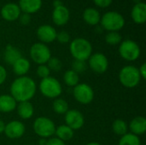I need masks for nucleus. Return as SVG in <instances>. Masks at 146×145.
Returning <instances> with one entry per match:
<instances>
[{
	"mask_svg": "<svg viewBox=\"0 0 146 145\" xmlns=\"http://www.w3.org/2000/svg\"><path fill=\"white\" fill-rule=\"evenodd\" d=\"M131 17L136 24H144L146 21V4L139 2L134 4L131 10Z\"/></svg>",
	"mask_w": 146,
	"mask_h": 145,
	"instance_id": "dca6fc26",
	"label": "nucleus"
},
{
	"mask_svg": "<svg viewBox=\"0 0 146 145\" xmlns=\"http://www.w3.org/2000/svg\"><path fill=\"white\" fill-rule=\"evenodd\" d=\"M5 128V123L3 120H0V134L3 133Z\"/></svg>",
	"mask_w": 146,
	"mask_h": 145,
	"instance_id": "58836bf2",
	"label": "nucleus"
},
{
	"mask_svg": "<svg viewBox=\"0 0 146 145\" xmlns=\"http://www.w3.org/2000/svg\"><path fill=\"white\" fill-rule=\"evenodd\" d=\"M26 132L25 125L20 121H11L5 124L3 133L9 139L21 138Z\"/></svg>",
	"mask_w": 146,
	"mask_h": 145,
	"instance_id": "f8f14e48",
	"label": "nucleus"
},
{
	"mask_svg": "<svg viewBox=\"0 0 146 145\" xmlns=\"http://www.w3.org/2000/svg\"><path fill=\"white\" fill-rule=\"evenodd\" d=\"M119 54L122 59L127 62H134L138 60L141 54L139 45L133 40H122L119 44Z\"/></svg>",
	"mask_w": 146,
	"mask_h": 145,
	"instance_id": "0eeeda50",
	"label": "nucleus"
},
{
	"mask_svg": "<svg viewBox=\"0 0 146 145\" xmlns=\"http://www.w3.org/2000/svg\"><path fill=\"white\" fill-rule=\"evenodd\" d=\"M118 145H141V141L139 137L127 132L121 137Z\"/></svg>",
	"mask_w": 146,
	"mask_h": 145,
	"instance_id": "cd10ccee",
	"label": "nucleus"
},
{
	"mask_svg": "<svg viewBox=\"0 0 146 145\" xmlns=\"http://www.w3.org/2000/svg\"><path fill=\"white\" fill-rule=\"evenodd\" d=\"M38 89L40 93L49 99H56L62 93V86L60 81L50 76L41 79Z\"/></svg>",
	"mask_w": 146,
	"mask_h": 145,
	"instance_id": "20e7f679",
	"label": "nucleus"
},
{
	"mask_svg": "<svg viewBox=\"0 0 146 145\" xmlns=\"http://www.w3.org/2000/svg\"><path fill=\"white\" fill-rule=\"evenodd\" d=\"M21 13V11L18 4H16L15 3H5L0 10L2 18L7 21H15L18 20Z\"/></svg>",
	"mask_w": 146,
	"mask_h": 145,
	"instance_id": "4468645a",
	"label": "nucleus"
},
{
	"mask_svg": "<svg viewBox=\"0 0 146 145\" xmlns=\"http://www.w3.org/2000/svg\"><path fill=\"white\" fill-rule=\"evenodd\" d=\"M73 95L76 102L82 105L90 104L94 99V91L92 87L86 83H79L74 87Z\"/></svg>",
	"mask_w": 146,
	"mask_h": 145,
	"instance_id": "1a4fd4ad",
	"label": "nucleus"
},
{
	"mask_svg": "<svg viewBox=\"0 0 146 145\" xmlns=\"http://www.w3.org/2000/svg\"><path fill=\"white\" fill-rule=\"evenodd\" d=\"M87 61V66L92 72L98 74L104 73L109 68V60L107 56L103 53L97 52L92 54Z\"/></svg>",
	"mask_w": 146,
	"mask_h": 145,
	"instance_id": "9d476101",
	"label": "nucleus"
},
{
	"mask_svg": "<svg viewBox=\"0 0 146 145\" xmlns=\"http://www.w3.org/2000/svg\"><path fill=\"white\" fill-rule=\"evenodd\" d=\"M18 6L22 13L32 15L41 9L42 0H19Z\"/></svg>",
	"mask_w": 146,
	"mask_h": 145,
	"instance_id": "a211bd4d",
	"label": "nucleus"
},
{
	"mask_svg": "<svg viewBox=\"0 0 146 145\" xmlns=\"http://www.w3.org/2000/svg\"><path fill=\"white\" fill-rule=\"evenodd\" d=\"M55 135H56V138H59L60 140L63 142H66L73 138L74 135V131H73L67 125H61L56 128Z\"/></svg>",
	"mask_w": 146,
	"mask_h": 145,
	"instance_id": "b1692460",
	"label": "nucleus"
},
{
	"mask_svg": "<svg viewBox=\"0 0 146 145\" xmlns=\"http://www.w3.org/2000/svg\"><path fill=\"white\" fill-rule=\"evenodd\" d=\"M52 109L54 112L57 115H65L69 109V107L68 102L65 99L57 97L54 99V102L52 103Z\"/></svg>",
	"mask_w": 146,
	"mask_h": 145,
	"instance_id": "a878e982",
	"label": "nucleus"
},
{
	"mask_svg": "<svg viewBox=\"0 0 146 145\" xmlns=\"http://www.w3.org/2000/svg\"><path fill=\"white\" fill-rule=\"evenodd\" d=\"M65 125L69 126L73 131L80 130L85 124L83 114L77 109H68L64 116Z\"/></svg>",
	"mask_w": 146,
	"mask_h": 145,
	"instance_id": "9b49d317",
	"label": "nucleus"
},
{
	"mask_svg": "<svg viewBox=\"0 0 146 145\" xmlns=\"http://www.w3.org/2000/svg\"><path fill=\"white\" fill-rule=\"evenodd\" d=\"M56 128V126L55 122L45 116H39L36 118L33 125V129L35 134L39 138L47 139L55 135Z\"/></svg>",
	"mask_w": 146,
	"mask_h": 145,
	"instance_id": "423d86ee",
	"label": "nucleus"
},
{
	"mask_svg": "<svg viewBox=\"0 0 146 145\" xmlns=\"http://www.w3.org/2000/svg\"><path fill=\"white\" fill-rule=\"evenodd\" d=\"M47 67L49 68V69L53 72H59L61 71L62 68V63L61 62V60L57 57H50L49 59V61L46 63Z\"/></svg>",
	"mask_w": 146,
	"mask_h": 145,
	"instance_id": "c756f323",
	"label": "nucleus"
},
{
	"mask_svg": "<svg viewBox=\"0 0 146 145\" xmlns=\"http://www.w3.org/2000/svg\"><path fill=\"white\" fill-rule=\"evenodd\" d=\"M56 34L57 32L56 28L48 24L39 26L36 31V35L40 43L45 44L54 42L56 38Z\"/></svg>",
	"mask_w": 146,
	"mask_h": 145,
	"instance_id": "ddd939ff",
	"label": "nucleus"
},
{
	"mask_svg": "<svg viewBox=\"0 0 146 145\" xmlns=\"http://www.w3.org/2000/svg\"><path fill=\"white\" fill-rule=\"evenodd\" d=\"M17 102L10 94L0 95V112L1 113H11L15 110Z\"/></svg>",
	"mask_w": 146,
	"mask_h": 145,
	"instance_id": "6ab92c4d",
	"label": "nucleus"
},
{
	"mask_svg": "<svg viewBox=\"0 0 146 145\" xmlns=\"http://www.w3.org/2000/svg\"><path fill=\"white\" fill-rule=\"evenodd\" d=\"M7 79V71L5 68L0 65V85H2Z\"/></svg>",
	"mask_w": 146,
	"mask_h": 145,
	"instance_id": "e433bc0d",
	"label": "nucleus"
},
{
	"mask_svg": "<svg viewBox=\"0 0 146 145\" xmlns=\"http://www.w3.org/2000/svg\"><path fill=\"white\" fill-rule=\"evenodd\" d=\"M46 145H66L65 144V142L60 140L59 138H48L47 140V144Z\"/></svg>",
	"mask_w": 146,
	"mask_h": 145,
	"instance_id": "c9c22d12",
	"label": "nucleus"
},
{
	"mask_svg": "<svg viewBox=\"0 0 146 145\" xmlns=\"http://www.w3.org/2000/svg\"><path fill=\"white\" fill-rule=\"evenodd\" d=\"M69 51L74 60L87 61L92 54L91 42L84 38H76L69 44Z\"/></svg>",
	"mask_w": 146,
	"mask_h": 145,
	"instance_id": "f03ea898",
	"label": "nucleus"
},
{
	"mask_svg": "<svg viewBox=\"0 0 146 145\" xmlns=\"http://www.w3.org/2000/svg\"><path fill=\"white\" fill-rule=\"evenodd\" d=\"M18 20L22 26H27L31 22V15L27 13H21Z\"/></svg>",
	"mask_w": 146,
	"mask_h": 145,
	"instance_id": "72a5a7b5",
	"label": "nucleus"
},
{
	"mask_svg": "<svg viewBox=\"0 0 146 145\" xmlns=\"http://www.w3.org/2000/svg\"><path fill=\"white\" fill-rule=\"evenodd\" d=\"M125 23V18L117 11H108L100 19L102 28L108 32H118L124 27Z\"/></svg>",
	"mask_w": 146,
	"mask_h": 145,
	"instance_id": "7ed1b4c3",
	"label": "nucleus"
},
{
	"mask_svg": "<svg viewBox=\"0 0 146 145\" xmlns=\"http://www.w3.org/2000/svg\"><path fill=\"white\" fill-rule=\"evenodd\" d=\"M139 75L142 79H146V63H143L139 68Z\"/></svg>",
	"mask_w": 146,
	"mask_h": 145,
	"instance_id": "4c0bfd02",
	"label": "nucleus"
},
{
	"mask_svg": "<svg viewBox=\"0 0 146 145\" xmlns=\"http://www.w3.org/2000/svg\"><path fill=\"white\" fill-rule=\"evenodd\" d=\"M86 145H101L98 142H90V143H87Z\"/></svg>",
	"mask_w": 146,
	"mask_h": 145,
	"instance_id": "79ce46f5",
	"label": "nucleus"
},
{
	"mask_svg": "<svg viewBox=\"0 0 146 145\" xmlns=\"http://www.w3.org/2000/svg\"><path fill=\"white\" fill-rule=\"evenodd\" d=\"M119 81L126 88L132 89L136 87L141 81L139 68L133 65L124 66L119 72Z\"/></svg>",
	"mask_w": 146,
	"mask_h": 145,
	"instance_id": "39448f33",
	"label": "nucleus"
},
{
	"mask_svg": "<svg viewBox=\"0 0 146 145\" xmlns=\"http://www.w3.org/2000/svg\"><path fill=\"white\" fill-rule=\"evenodd\" d=\"M94 3L100 8H108L111 5L113 0H93Z\"/></svg>",
	"mask_w": 146,
	"mask_h": 145,
	"instance_id": "f704fd0d",
	"label": "nucleus"
},
{
	"mask_svg": "<svg viewBox=\"0 0 146 145\" xmlns=\"http://www.w3.org/2000/svg\"><path fill=\"white\" fill-rule=\"evenodd\" d=\"M128 129L131 133L136 136H141L146 132V119L144 116L134 117L128 125Z\"/></svg>",
	"mask_w": 146,
	"mask_h": 145,
	"instance_id": "f3484780",
	"label": "nucleus"
},
{
	"mask_svg": "<svg viewBox=\"0 0 146 145\" xmlns=\"http://www.w3.org/2000/svg\"><path fill=\"white\" fill-rule=\"evenodd\" d=\"M82 18L84 21L90 26H97L100 22L101 15L94 8H87L83 11Z\"/></svg>",
	"mask_w": 146,
	"mask_h": 145,
	"instance_id": "4be33fe9",
	"label": "nucleus"
},
{
	"mask_svg": "<svg viewBox=\"0 0 146 145\" xmlns=\"http://www.w3.org/2000/svg\"><path fill=\"white\" fill-rule=\"evenodd\" d=\"M15 109L19 117L22 120H29L34 115V108L30 101L18 103Z\"/></svg>",
	"mask_w": 146,
	"mask_h": 145,
	"instance_id": "aec40b11",
	"label": "nucleus"
},
{
	"mask_svg": "<svg viewBox=\"0 0 146 145\" xmlns=\"http://www.w3.org/2000/svg\"><path fill=\"white\" fill-rule=\"evenodd\" d=\"M70 18V12L69 9L62 5L55 7L52 11V21L55 25L58 26H62L66 25Z\"/></svg>",
	"mask_w": 146,
	"mask_h": 145,
	"instance_id": "2eb2a0df",
	"label": "nucleus"
},
{
	"mask_svg": "<svg viewBox=\"0 0 146 145\" xmlns=\"http://www.w3.org/2000/svg\"><path fill=\"white\" fill-rule=\"evenodd\" d=\"M105 42L110 45L120 44L122 41V37L118 32H109L105 35Z\"/></svg>",
	"mask_w": 146,
	"mask_h": 145,
	"instance_id": "c85d7f7f",
	"label": "nucleus"
},
{
	"mask_svg": "<svg viewBox=\"0 0 146 145\" xmlns=\"http://www.w3.org/2000/svg\"><path fill=\"white\" fill-rule=\"evenodd\" d=\"M25 145H31V144H25Z\"/></svg>",
	"mask_w": 146,
	"mask_h": 145,
	"instance_id": "37998d69",
	"label": "nucleus"
},
{
	"mask_svg": "<svg viewBox=\"0 0 146 145\" xmlns=\"http://www.w3.org/2000/svg\"><path fill=\"white\" fill-rule=\"evenodd\" d=\"M29 54L32 61L38 65L46 64L51 57V51L50 48L45 44L40 42L35 43L31 46Z\"/></svg>",
	"mask_w": 146,
	"mask_h": 145,
	"instance_id": "6e6552de",
	"label": "nucleus"
},
{
	"mask_svg": "<svg viewBox=\"0 0 146 145\" xmlns=\"http://www.w3.org/2000/svg\"><path fill=\"white\" fill-rule=\"evenodd\" d=\"M36 73L37 75L41 79H45L47 77L50 76V70L49 69V68L47 67L46 64H44V65H38V68H37V71H36Z\"/></svg>",
	"mask_w": 146,
	"mask_h": 145,
	"instance_id": "2f4dec72",
	"label": "nucleus"
},
{
	"mask_svg": "<svg viewBox=\"0 0 146 145\" xmlns=\"http://www.w3.org/2000/svg\"><path fill=\"white\" fill-rule=\"evenodd\" d=\"M37 91L35 81L28 76L17 77L10 85V95L17 103L27 102L33 98Z\"/></svg>",
	"mask_w": 146,
	"mask_h": 145,
	"instance_id": "f257e3e1",
	"label": "nucleus"
},
{
	"mask_svg": "<svg viewBox=\"0 0 146 145\" xmlns=\"http://www.w3.org/2000/svg\"><path fill=\"white\" fill-rule=\"evenodd\" d=\"M56 40H57L60 44H68L70 41V35L66 31H61L57 32Z\"/></svg>",
	"mask_w": 146,
	"mask_h": 145,
	"instance_id": "473e14b6",
	"label": "nucleus"
},
{
	"mask_svg": "<svg viewBox=\"0 0 146 145\" xmlns=\"http://www.w3.org/2000/svg\"><path fill=\"white\" fill-rule=\"evenodd\" d=\"M30 68H31V63L29 60L24 57H21L12 65L13 72L18 77L26 76V74L29 72Z\"/></svg>",
	"mask_w": 146,
	"mask_h": 145,
	"instance_id": "412c9836",
	"label": "nucleus"
},
{
	"mask_svg": "<svg viewBox=\"0 0 146 145\" xmlns=\"http://www.w3.org/2000/svg\"><path fill=\"white\" fill-rule=\"evenodd\" d=\"M112 131L114 132L115 134L121 137L126 133H127L128 125L125 121L121 119H116L112 123Z\"/></svg>",
	"mask_w": 146,
	"mask_h": 145,
	"instance_id": "bb28decb",
	"label": "nucleus"
},
{
	"mask_svg": "<svg viewBox=\"0 0 146 145\" xmlns=\"http://www.w3.org/2000/svg\"><path fill=\"white\" fill-rule=\"evenodd\" d=\"M53 4H54V8H55V7H57V6L62 5V3L60 0H55V1H54V3H53Z\"/></svg>",
	"mask_w": 146,
	"mask_h": 145,
	"instance_id": "a19ab883",
	"label": "nucleus"
},
{
	"mask_svg": "<svg viewBox=\"0 0 146 145\" xmlns=\"http://www.w3.org/2000/svg\"><path fill=\"white\" fill-rule=\"evenodd\" d=\"M63 81L64 84L69 87H74L80 82L79 74L72 69H68L64 73L63 75Z\"/></svg>",
	"mask_w": 146,
	"mask_h": 145,
	"instance_id": "393cba45",
	"label": "nucleus"
},
{
	"mask_svg": "<svg viewBox=\"0 0 146 145\" xmlns=\"http://www.w3.org/2000/svg\"><path fill=\"white\" fill-rule=\"evenodd\" d=\"M21 57H22L21 53L18 48H16L11 44H8L6 46L5 50H4V54H3V58H4L5 62L8 65L12 66Z\"/></svg>",
	"mask_w": 146,
	"mask_h": 145,
	"instance_id": "5701e85b",
	"label": "nucleus"
},
{
	"mask_svg": "<svg viewBox=\"0 0 146 145\" xmlns=\"http://www.w3.org/2000/svg\"><path fill=\"white\" fill-rule=\"evenodd\" d=\"M87 63L84 61H79V60H74L72 63V70L76 72L78 74L84 73L87 69Z\"/></svg>",
	"mask_w": 146,
	"mask_h": 145,
	"instance_id": "7c9ffc66",
	"label": "nucleus"
},
{
	"mask_svg": "<svg viewBox=\"0 0 146 145\" xmlns=\"http://www.w3.org/2000/svg\"><path fill=\"white\" fill-rule=\"evenodd\" d=\"M47 138H40L39 140H38V145H46L47 144Z\"/></svg>",
	"mask_w": 146,
	"mask_h": 145,
	"instance_id": "ea45409f",
	"label": "nucleus"
}]
</instances>
